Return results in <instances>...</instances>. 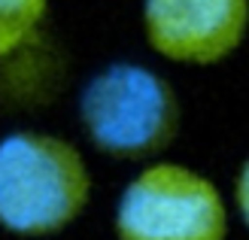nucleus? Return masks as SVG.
<instances>
[{
	"label": "nucleus",
	"instance_id": "obj_3",
	"mask_svg": "<svg viewBox=\"0 0 249 240\" xmlns=\"http://www.w3.org/2000/svg\"><path fill=\"white\" fill-rule=\"evenodd\" d=\"M113 228L119 240H228V201L207 173L152 158L119 192Z\"/></svg>",
	"mask_w": 249,
	"mask_h": 240
},
{
	"label": "nucleus",
	"instance_id": "obj_4",
	"mask_svg": "<svg viewBox=\"0 0 249 240\" xmlns=\"http://www.w3.org/2000/svg\"><path fill=\"white\" fill-rule=\"evenodd\" d=\"M140 21L158 58L213 67L228 61L249 37V0H143Z\"/></svg>",
	"mask_w": 249,
	"mask_h": 240
},
{
	"label": "nucleus",
	"instance_id": "obj_5",
	"mask_svg": "<svg viewBox=\"0 0 249 240\" xmlns=\"http://www.w3.org/2000/svg\"><path fill=\"white\" fill-rule=\"evenodd\" d=\"M67 79L64 52L49 43L46 31L12 55L0 58V100L6 107H46Z\"/></svg>",
	"mask_w": 249,
	"mask_h": 240
},
{
	"label": "nucleus",
	"instance_id": "obj_7",
	"mask_svg": "<svg viewBox=\"0 0 249 240\" xmlns=\"http://www.w3.org/2000/svg\"><path fill=\"white\" fill-rule=\"evenodd\" d=\"M234 207H237L243 225L249 228V155L243 158L240 170H237V180H234Z\"/></svg>",
	"mask_w": 249,
	"mask_h": 240
},
{
	"label": "nucleus",
	"instance_id": "obj_2",
	"mask_svg": "<svg viewBox=\"0 0 249 240\" xmlns=\"http://www.w3.org/2000/svg\"><path fill=\"white\" fill-rule=\"evenodd\" d=\"M76 110L89 140L122 161L158 158L182 125L177 88L137 61H113L94 70L79 92Z\"/></svg>",
	"mask_w": 249,
	"mask_h": 240
},
{
	"label": "nucleus",
	"instance_id": "obj_6",
	"mask_svg": "<svg viewBox=\"0 0 249 240\" xmlns=\"http://www.w3.org/2000/svg\"><path fill=\"white\" fill-rule=\"evenodd\" d=\"M49 0H0V58L46 31Z\"/></svg>",
	"mask_w": 249,
	"mask_h": 240
},
{
	"label": "nucleus",
	"instance_id": "obj_1",
	"mask_svg": "<svg viewBox=\"0 0 249 240\" xmlns=\"http://www.w3.org/2000/svg\"><path fill=\"white\" fill-rule=\"evenodd\" d=\"M94 180L82 149L49 131L0 137V228L18 237H52L91 204Z\"/></svg>",
	"mask_w": 249,
	"mask_h": 240
}]
</instances>
